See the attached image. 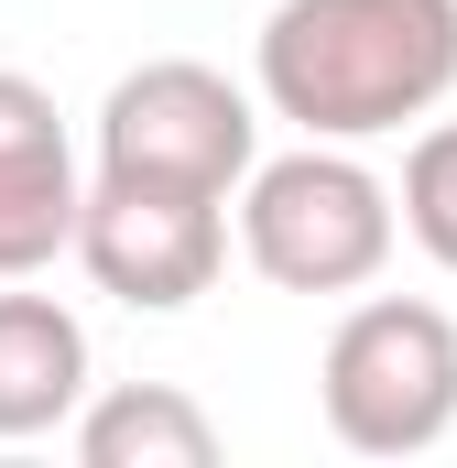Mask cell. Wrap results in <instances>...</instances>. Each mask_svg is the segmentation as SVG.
Returning a JSON list of instances; mask_svg holds the SVG:
<instances>
[{"mask_svg":"<svg viewBox=\"0 0 457 468\" xmlns=\"http://www.w3.org/2000/svg\"><path fill=\"white\" fill-rule=\"evenodd\" d=\"M250 88L305 142H381L457 88V0H283Z\"/></svg>","mask_w":457,"mask_h":468,"instance_id":"1","label":"cell"},{"mask_svg":"<svg viewBox=\"0 0 457 468\" xmlns=\"http://www.w3.org/2000/svg\"><path fill=\"white\" fill-rule=\"evenodd\" d=\"M392 239H403L392 186H381L359 153H338V142L272 153V164H250V186H239V250H250V272L283 283V294H359V283H381Z\"/></svg>","mask_w":457,"mask_h":468,"instance_id":"2","label":"cell"},{"mask_svg":"<svg viewBox=\"0 0 457 468\" xmlns=\"http://www.w3.org/2000/svg\"><path fill=\"white\" fill-rule=\"evenodd\" d=\"M327 436L348 458H425L457 425V316L425 294H370L348 305L327 370H316Z\"/></svg>","mask_w":457,"mask_h":468,"instance_id":"3","label":"cell"},{"mask_svg":"<svg viewBox=\"0 0 457 468\" xmlns=\"http://www.w3.org/2000/svg\"><path fill=\"white\" fill-rule=\"evenodd\" d=\"M250 164H261V110L197 55H153L99 99V175L228 197V186H250Z\"/></svg>","mask_w":457,"mask_h":468,"instance_id":"4","label":"cell"},{"mask_svg":"<svg viewBox=\"0 0 457 468\" xmlns=\"http://www.w3.org/2000/svg\"><path fill=\"white\" fill-rule=\"evenodd\" d=\"M77 261L131 316H175V305H197L218 283V261H228V197L99 175L88 186V218H77Z\"/></svg>","mask_w":457,"mask_h":468,"instance_id":"5","label":"cell"},{"mask_svg":"<svg viewBox=\"0 0 457 468\" xmlns=\"http://www.w3.org/2000/svg\"><path fill=\"white\" fill-rule=\"evenodd\" d=\"M77 218H88V186H77L66 120L22 66H0V283H33L55 250H77Z\"/></svg>","mask_w":457,"mask_h":468,"instance_id":"6","label":"cell"},{"mask_svg":"<svg viewBox=\"0 0 457 468\" xmlns=\"http://www.w3.org/2000/svg\"><path fill=\"white\" fill-rule=\"evenodd\" d=\"M88 403V327L55 294H0V436H55Z\"/></svg>","mask_w":457,"mask_h":468,"instance_id":"7","label":"cell"},{"mask_svg":"<svg viewBox=\"0 0 457 468\" xmlns=\"http://www.w3.org/2000/svg\"><path fill=\"white\" fill-rule=\"evenodd\" d=\"M77 458L88 468H218V425L175 381H120L77 403Z\"/></svg>","mask_w":457,"mask_h":468,"instance_id":"8","label":"cell"},{"mask_svg":"<svg viewBox=\"0 0 457 468\" xmlns=\"http://www.w3.org/2000/svg\"><path fill=\"white\" fill-rule=\"evenodd\" d=\"M403 229H414V250L436 272H457V120H436L403 153Z\"/></svg>","mask_w":457,"mask_h":468,"instance_id":"9","label":"cell"}]
</instances>
